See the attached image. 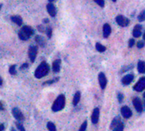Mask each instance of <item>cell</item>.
<instances>
[{"mask_svg": "<svg viewBox=\"0 0 145 131\" xmlns=\"http://www.w3.org/2000/svg\"><path fill=\"white\" fill-rule=\"evenodd\" d=\"M49 71H50L49 65L46 62H42L39 67H38V68L36 69L34 76L35 77H37V78H42L43 77L47 75Z\"/></svg>", "mask_w": 145, "mask_h": 131, "instance_id": "cell-1", "label": "cell"}, {"mask_svg": "<svg viewBox=\"0 0 145 131\" xmlns=\"http://www.w3.org/2000/svg\"><path fill=\"white\" fill-rule=\"evenodd\" d=\"M65 103H66V98H65L64 94H60L56 100L54 101L52 106V111L53 112H59V111L62 110L65 107Z\"/></svg>", "mask_w": 145, "mask_h": 131, "instance_id": "cell-2", "label": "cell"}, {"mask_svg": "<svg viewBox=\"0 0 145 131\" xmlns=\"http://www.w3.org/2000/svg\"><path fill=\"white\" fill-rule=\"evenodd\" d=\"M33 34V29L32 27L28 26H23L22 28L21 29V31H19V38L23 41H26L31 37L32 35Z\"/></svg>", "mask_w": 145, "mask_h": 131, "instance_id": "cell-3", "label": "cell"}, {"mask_svg": "<svg viewBox=\"0 0 145 131\" xmlns=\"http://www.w3.org/2000/svg\"><path fill=\"white\" fill-rule=\"evenodd\" d=\"M37 53H38V48L36 46L34 45L30 46L29 50H28V55H29V58L32 62H34L35 59H36V56H37Z\"/></svg>", "mask_w": 145, "mask_h": 131, "instance_id": "cell-4", "label": "cell"}, {"mask_svg": "<svg viewBox=\"0 0 145 131\" xmlns=\"http://www.w3.org/2000/svg\"><path fill=\"white\" fill-rule=\"evenodd\" d=\"M145 89V77H141L137 83L135 84L134 89L137 92H142Z\"/></svg>", "mask_w": 145, "mask_h": 131, "instance_id": "cell-5", "label": "cell"}, {"mask_svg": "<svg viewBox=\"0 0 145 131\" xmlns=\"http://www.w3.org/2000/svg\"><path fill=\"white\" fill-rule=\"evenodd\" d=\"M116 22L118 23V25H119L120 26H126L129 25V19H127L126 17L123 15H118L116 16Z\"/></svg>", "mask_w": 145, "mask_h": 131, "instance_id": "cell-6", "label": "cell"}, {"mask_svg": "<svg viewBox=\"0 0 145 131\" xmlns=\"http://www.w3.org/2000/svg\"><path fill=\"white\" fill-rule=\"evenodd\" d=\"M133 106H134L135 109L138 112H142L143 111V106L139 98H134V100H133Z\"/></svg>", "mask_w": 145, "mask_h": 131, "instance_id": "cell-7", "label": "cell"}, {"mask_svg": "<svg viewBox=\"0 0 145 131\" xmlns=\"http://www.w3.org/2000/svg\"><path fill=\"white\" fill-rule=\"evenodd\" d=\"M120 112H121V114H122V116L124 117H126V118H129V117H131V115H132L131 110L127 107V106H124V107H121Z\"/></svg>", "mask_w": 145, "mask_h": 131, "instance_id": "cell-8", "label": "cell"}, {"mask_svg": "<svg viewBox=\"0 0 145 131\" xmlns=\"http://www.w3.org/2000/svg\"><path fill=\"white\" fill-rule=\"evenodd\" d=\"M98 80H99V84L101 88L102 89H104L107 85V77L103 72H100L99 73V75H98Z\"/></svg>", "mask_w": 145, "mask_h": 131, "instance_id": "cell-9", "label": "cell"}, {"mask_svg": "<svg viewBox=\"0 0 145 131\" xmlns=\"http://www.w3.org/2000/svg\"><path fill=\"white\" fill-rule=\"evenodd\" d=\"M99 115H100V112L98 108H95L93 110L92 115H91V122L94 124L97 123L98 120H99Z\"/></svg>", "mask_w": 145, "mask_h": 131, "instance_id": "cell-10", "label": "cell"}, {"mask_svg": "<svg viewBox=\"0 0 145 131\" xmlns=\"http://www.w3.org/2000/svg\"><path fill=\"white\" fill-rule=\"evenodd\" d=\"M12 112H13V115H14V117H16V120L22 121L23 119H24V116H23L22 112H21L18 108H16H16H14L12 111Z\"/></svg>", "mask_w": 145, "mask_h": 131, "instance_id": "cell-11", "label": "cell"}, {"mask_svg": "<svg viewBox=\"0 0 145 131\" xmlns=\"http://www.w3.org/2000/svg\"><path fill=\"white\" fill-rule=\"evenodd\" d=\"M111 33V27L110 26L106 23V24L103 25V27H102V35L105 39H108V36L110 35Z\"/></svg>", "mask_w": 145, "mask_h": 131, "instance_id": "cell-12", "label": "cell"}, {"mask_svg": "<svg viewBox=\"0 0 145 131\" xmlns=\"http://www.w3.org/2000/svg\"><path fill=\"white\" fill-rule=\"evenodd\" d=\"M46 8H47V11H48V13L50 14V15L52 16V17L56 16V7H55V5L52 4V3H50V4H48L47 6H46Z\"/></svg>", "mask_w": 145, "mask_h": 131, "instance_id": "cell-13", "label": "cell"}, {"mask_svg": "<svg viewBox=\"0 0 145 131\" xmlns=\"http://www.w3.org/2000/svg\"><path fill=\"white\" fill-rule=\"evenodd\" d=\"M133 79H134L133 74H127V75H126L123 77L121 82H122V84H124V85H128V84H130L132 82Z\"/></svg>", "mask_w": 145, "mask_h": 131, "instance_id": "cell-14", "label": "cell"}, {"mask_svg": "<svg viewBox=\"0 0 145 131\" xmlns=\"http://www.w3.org/2000/svg\"><path fill=\"white\" fill-rule=\"evenodd\" d=\"M133 37L134 38H139L142 34V26L141 25H136L133 29Z\"/></svg>", "mask_w": 145, "mask_h": 131, "instance_id": "cell-15", "label": "cell"}, {"mask_svg": "<svg viewBox=\"0 0 145 131\" xmlns=\"http://www.w3.org/2000/svg\"><path fill=\"white\" fill-rule=\"evenodd\" d=\"M52 69L54 72H58L61 69V60L57 59L53 62L52 65Z\"/></svg>", "mask_w": 145, "mask_h": 131, "instance_id": "cell-16", "label": "cell"}, {"mask_svg": "<svg viewBox=\"0 0 145 131\" xmlns=\"http://www.w3.org/2000/svg\"><path fill=\"white\" fill-rule=\"evenodd\" d=\"M10 19L13 22L16 23L18 26H21V25H22V18L20 15H13L10 17Z\"/></svg>", "mask_w": 145, "mask_h": 131, "instance_id": "cell-17", "label": "cell"}, {"mask_svg": "<svg viewBox=\"0 0 145 131\" xmlns=\"http://www.w3.org/2000/svg\"><path fill=\"white\" fill-rule=\"evenodd\" d=\"M137 70L140 73H144L145 72V63H144V61H138Z\"/></svg>", "mask_w": 145, "mask_h": 131, "instance_id": "cell-18", "label": "cell"}, {"mask_svg": "<svg viewBox=\"0 0 145 131\" xmlns=\"http://www.w3.org/2000/svg\"><path fill=\"white\" fill-rule=\"evenodd\" d=\"M80 98H81L80 92H79V91H77V92L75 93V94H74V100H73V104H74V106L78 105V103H79V100H80Z\"/></svg>", "mask_w": 145, "mask_h": 131, "instance_id": "cell-19", "label": "cell"}, {"mask_svg": "<svg viewBox=\"0 0 145 131\" xmlns=\"http://www.w3.org/2000/svg\"><path fill=\"white\" fill-rule=\"evenodd\" d=\"M35 41L38 43V44H39L40 46H42V47H44L45 46V40L44 39V38H42L41 36H36V38H35Z\"/></svg>", "mask_w": 145, "mask_h": 131, "instance_id": "cell-20", "label": "cell"}, {"mask_svg": "<svg viewBox=\"0 0 145 131\" xmlns=\"http://www.w3.org/2000/svg\"><path fill=\"white\" fill-rule=\"evenodd\" d=\"M120 118H119V117H116L114 118V120L112 121V123H111V126L110 128L111 129H114L115 127H117L118 125H119V123H120Z\"/></svg>", "mask_w": 145, "mask_h": 131, "instance_id": "cell-21", "label": "cell"}, {"mask_svg": "<svg viewBox=\"0 0 145 131\" xmlns=\"http://www.w3.org/2000/svg\"><path fill=\"white\" fill-rule=\"evenodd\" d=\"M96 50L100 53H103L105 50H106V47L103 46L102 44H101L100 43H96Z\"/></svg>", "mask_w": 145, "mask_h": 131, "instance_id": "cell-22", "label": "cell"}, {"mask_svg": "<svg viewBox=\"0 0 145 131\" xmlns=\"http://www.w3.org/2000/svg\"><path fill=\"white\" fill-rule=\"evenodd\" d=\"M47 128H48V129H49L50 131H56V125H55L52 122L48 123H47Z\"/></svg>", "mask_w": 145, "mask_h": 131, "instance_id": "cell-23", "label": "cell"}, {"mask_svg": "<svg viewBox=\"0 0 145 131\" xmlns=\"http://www.w3.org/2000/svg\"><path fill=\"white\" fill-rule=\"evenodd\" d=\"M138 21H145V10H143L138 15Z\"/></svg>", "mask_w": 145, "mask_h": 131, "instance_id": "cell-24", "label": "cell"}, {"mask_svg": "<svg viewBox=\"0 0 145 131\" xmlns=\"http://www.w3.org/2000/svg\"><path fill=\"white\" fill-rule=\"evenodd\" d=\"M86 129H87V121H85L82 124H81L80 128H79V131H85Z\"/></svg>", "mask_w": 145, "mask_h": 131, "instance_id": "cell-25", "label": "cell"}, {"mask_svg": "<svg viewBox=\"0 0 145 131\" xmlns=\"http://www.w3.org/2000/svg\"><path fill=\"white\" fill-rule=\"evenodd\" d=\"M123 129H124V124L122 123H120L117 127L114 128L113 131H123Z\"/></svg>", "mask_w": 145, "mask_h": 131, "instance_id": "cell-26", "label": "cell"}, {"mask_svg": "<svg viewBox=\"0 0 145 131\" xmlns=\"http://www.w3.org/2000/svg\"><path fill=\"white\" fill-rule=\"evenodd\" d=\"M9 73L15 75L16 73V65H12L10 67H9Z\"/></svg>", "mask_w": 145, "mask_h": 131, "instance_id": "cell-27", "label": "cell"}, {"mask_svg": "<svg viewBox=\"0 0 145 131\" xmlns=\"http://www.w3.org/2000/svg\"><path fill=\"white\" fill-rule=\"evenodd\" d=\"M46 33H47L48 38L51 39V36H52V29H51V27H48L47 29H46Z\"/></svg>", "mask_w": 145, "mask_h": 131, "instance_id": "cell-28", "label": "cell"}, {"mask_svg": "<svg viewBox=\"0 0 145 131\" xmlns=\"http://www.w3.org/2000/svg\"><path fill=\"white\" fill-rule=\"evenodd\" d=\"M94 1L98 4V5L101 6V7H103V6H104V0H94Z\"/></svg>", "mask_w": 145, "mask_h": 131, "instance_id": "cell-29", "label": "cell"}, {"mask_svg": "<svg viewBox=\"0 0 145 131\" xmlns=\"http://www.w3.org/2000/svg\"><path fill=\"white\" fill-rule=\"evenodd\" d=\"M16 126H17L18 129H19L20 131H25L24 127H23V125L21 123H16Z\"/></svg>", "mask_w": 145, "mask_h": 131, "instance_id": "cell-30", "label": "cell"}, {"mask_svg": "<svg viewBox=\"0 0 145 131\" xmlns=\"http://www.w3.org/2000/svg\"><path fill=\"white\" fill-rule=\"evenodd\" d=\"M117 98H118V100H119V102H122L123 98H124V96H123V94H121V93H118V94H117Z\"/></svg>", "mask_w": 145, "mask_h": 131, "instance_id": "cell-31", "label": "cell"}, {"mask_svg": "<svg viewBox=\"0 0 145 131\" xmlns=\"http://www.w3.org/2000/svg\"><path fill=\"white\" fill-rule=\"evenodd\" d=\"M136 46H137L138 49H142V48L144 46V43H143V41H139V42H137V44H136Z\"/></svg>", "mask_w": 145, "mask_h": 131, "instance_id": "cell-32", "label": "cell"}, {"mask_svg": "<svg viewBox=\"0 0 145 131\" xmlns=\"http://www.w3.org/2000/svg\"><path fill=\"white\" fill-rule=\"evenodd\" d=\"M135 44V41H134V39H131L129 40V47L130 48H131V47H133V45Z\"/></svg>", "mask_w": 145, "mask_h": 131, "instance_id": "cell-33", "label": "cell"}, {"mask_svg": "<svg viewBox=\"0 0 145 131\" xmlns=\"http://www.w3.org/2000/svg\"><path fill=\"white\" fill-rule=\"evenodd\" d=\"M58 78H56V79H54V80H51V81H47V82H45L44 83V84H53L54 82H56V80H57Z\"/></svg>", "mask_w": 145, "mask_h": 131, "instance_id": "cell-34", "label": "cell"}, {"mask_svg": "<svg viewBox=\"0 0 145 131\" xmlns=\"http://www.w3.org/2000/svg\"><path fill=\"white\" fill-rule=\"evenodd\" d=\"M27 67H28V64H26H26H23V65H22V67H21V69L26 68Z\"/></svg>", "mask_w": 145, "mask_h": 131, "instance_id": "cell-35", "label": "cell"}, {"mask_svg": "<svg viewBox=\"0 0 145 131\" xmlns=\"http://www.w3.org/2000/svg\"><path fill=\"white\" fill-rule=\"evenodd\" d=\"M4 126L3 124H0V131H4Z\"/></svg>", "mask_w": 145, "mask_h": 131, "instance_id": "cell-36", "label": "cell"}, {"mask_svg": "<svg viewBox=\"0 0 145 131\" xmlns=\"http://www.w3.org/2000/svg\"><path fill=\"white\" fill-rule=\"evenodd\" d=\"M0 110H4V107H3V104L0 102Z\"/></svg>", "mask_w": 145, "mask_h": 131, "instance_id": "cell-37", "label": "cell"}, {"mask_svg": "<svg viewBox=\"0 0 145 131\" xmlns=\"http://www.w3.org/2000/svg\"><path fill=\"white\" fill-rule=\"evenodd\" d=\"M3 84V79H2V77H0V85H2Z\"/></svg>", "mask_w": 145, "mask_h": 131, "instance_id": "cell-38", "label": "cell"}, {"mask_svg": "<svg viewBox=\"0 0 145 131\" xmlns=\"http://www.w3.org/2000/svg\"><path fill=\"white\" fill-rule=\"evenodd\" d=\"M55 0H49V2H51V3H52V2H54Z\"/></svg>", "mask_w": 145, "mask_h": 131, "instance_id": "cell-39", "label": "cell"}, {"mask_svg": "<svg viewBox=\"0 0 145 131\" xmlns=\"http://www.w3.org/2000/svg\"><path fill=\"white\" fill-rule=\"evenodd\" d=\"M143 39L145 40V31H144V34H143Z\"/></svg>", "mask_w": 145, "mask_h": 131, "instance_id": "cell-40", "label": "cell"}, {"mask_svg": "<svg viewBox=\"0 0 145 131\" xmlns=\"http://www.w3.org/2000/svg\"><path fill=\"white\" fill-rule=\"evenodd\" d=\"M1 8H2V4H0V9H1Z\"/></svg>", "mask_w": 145, "mask_h": 131, "instance_id": "cell-41", "label": "cell"}, {"mask_svg": "<svg viewBox=\"0 0 145 131\" xmlns=\"http://www.w3.org/2000/svg\"><path fill=\"white\" fill-rule=\"evenodd\" d=\"M143 98L145 99V92H144V94H143Z\"/></svg>", "mask_w": 145, "mask_h": 131, "instance_id": "cell-42", "label": "cell"}, {"mask_svg": "<svg viewBox=\"0 0 145 131\" xmlns=\"http://www.w3.org/2000/svg\"><path fill=\"white\" fill-rule=\"evenodd\" d=\"M113 2H116V1H117V0H112Z\"/></svg>", "mask_w": 145, "mask_h": 131, "instance_id": "cell-43", "label": "cell"}]
</instances>
